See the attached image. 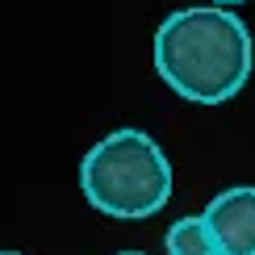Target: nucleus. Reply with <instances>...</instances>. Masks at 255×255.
I'll return each mask as SVG.
<instances>
[{"instance_id": "0eeeda50", "label": "nucleus", "mask_w": 255, "mask_h": 255, "mask_svg": "<svg viewBox=\"0 0 255 255\" xmlns=\"http://www.w3.org/2000/svg\"><path fill=\"white\" fill-rule=\"evenodd\" d=\"M0 255H21V251H0Z\"/></svg>"}, {"instance_id": "39448f33", "label": "nucleus", "mask_w": 255, "mask_h": 255, "mask_svg": "<svg viewBox=\"0 0 255 255\" xmlns=\"http://www.w3.org/2000/svg\"><path fill=\"white\" fill-rule=\"evenodd\" d=\"M214 4H218V8H222V4H243V0H214Z\"/></svg>"}, {"instance_id": "f257e3e1", "label": "nucleus", "mask_w": 255, "mask_h": 255, "mask_svg": "<svg viewBox=\"0 0 255 255\" xmlns=\"http://www.w3.org/2000/svg\"><path fill=\"white\" fill-rule=\"evenodd\" d=\"M251 29L218 4L176 8L155 29V71L197 105H222L251 80Z\"/></svg>"}, {"instance_id": "20e7f679", "label": "nucleus", "mask_w": 255, "mask_h": 255, "mask_svg": "<svg viewBox=\"0 0 255 255\" xmlns=\"http://www.w3.org/2000/svg\"><path fill=\"white\" fill-rule=\"evenodd\" d=\"M167 255H218L201 218H180L167 230Z\"/></svg>"}, {"instance_id": "423d86ee", "label": "nucleus", "mask_w": 255, "mask_h": 255, "mask_svg": "<svg viewBox=\"0 0 255 255\" xmlns=\"http://www.w3.org/2000/svg\"><path fill=\"white\" fill-rule=\"evenodd\" d=\"M118 255H146V251H118Z\"/></svg>"}, {"instance_id": "f03ea898", "label": "nucleus", "mask_w": 255, "mask_h": 255, "mask_svg": "<svg viewBox=\"0 0 255 255\" xmlns=\"http://www.w3.org/2000/svg\"><path fill=\"white\" fill-rule=\"evenodd\" d=\"M80 193L105 218H151L172 197V163L151 134L126 126L80 159Z\"/></svg>"}, {"instance_id": "7ed1b4c3", "label": "nucleus", "mask_w": 255, "mask_h": 255, "mask_svg": "<svg viewBox=\"0 0 255 255\" xmlns=\"http://www.w3.org/2000/svg\"><path fill=\"white\" fill-rule=\"evenodd\" d=\"M201 222L218 255H255V184H235L218 193Z\"/></svg>"}]
</instances>
